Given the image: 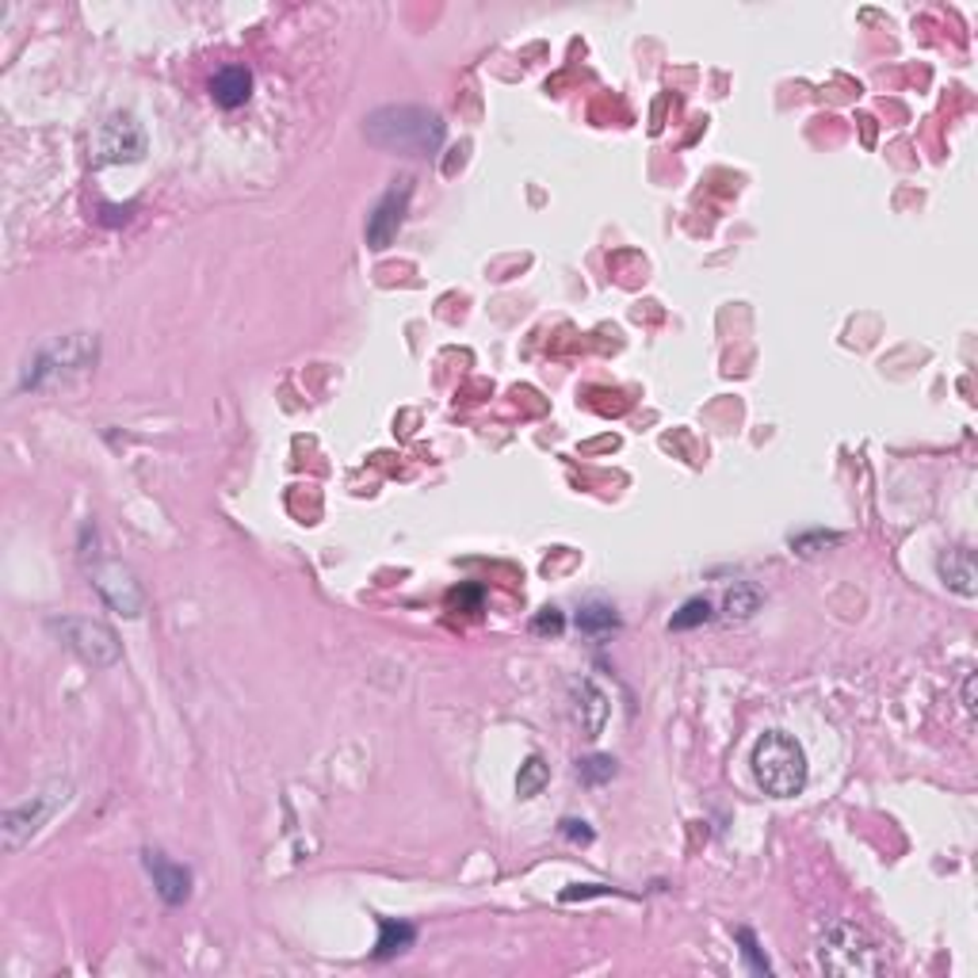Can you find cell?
I'll return each instance as SVG.
<instances>
[{
    "label": "cell",
    "instance_id": "6da1fadb",
    "mask_svg": "<svg viewBox=\"0 0 978 978\" xmlns=\"http://www.w3.org/2000/svg\"><path fill=\"white\" fill-rule=\"evenodd\" d=\"M363 134L371 145L386 153H409V157H428L448 138V122L440 111L420 104H390L367 115Z\"/></svg>",
    "mask_w": 978,
    "mask_h": 978
},
{
    "label": "cell",
    "instance_id": "7a4b0ae2",
    "mask_svg": "<svg viewBox=\"0 0 978 978\" xmlns=\"http://www.w3.org/2000/svg\"><path fill=\"white\" fill-rule=\"evenodd\" d=\"M814 967L833 978H875L886 970V959L863 925L830 921L814 940Z\"/></svg>",
    "mask_w": 978,
    "mask_h": 978
},
{
    "label": "cell",
    "instance_id": "3957f363",
    "mask_svg": "<svg viewBox=\"0 0 978 978\" xmlns=\"http://www.w3.org/2000/svg\"><path fill=\"white\" fill-rule=\"evenodd\" d=\"M753 779L764 795L772 799H795L802 795L810 779V764H807V749L784 730H764L753 746Z\"/></svg>",
    "mask_w": 978,
    "mask_h": 978
},
{
    "label": "cell",
    "instance_id": "277c9868",
    "mask_svg": "<svg viewBox=\"0 0 978 978\" xmlns=\"http://www.w3.org/2000/svg\"><path fill=\"white\" fill-rule=\"evenodd\" d=\"M73 799V784H50L43 787L38 795H31V799L15 802V807L4 810V822H0V837H4V848L8 852H20L23 845H27L31 837H35L38 830H43L46 822H50L53 814H58L65 802Z\"/></svg>",
    "mask_w": 978,
    "mask_h": 978
},
{
    "label": "cell",
    "instance_id": "5b68a950",
    "mask_svg": "<svg viewBox=\"0 0 978 978\" xmlns=\"http://www.w3.org/2000/svg\"><path fill=\"white\" fill-rule=\"evenodd\" d=\"M50 631L61 639V646L73 649L84 665L92 669H111L122 657V646L115 639V631L107 623H96V619H81V616H61L50 619Z\"/></svg>",
    "mask_w": 978,
    "mask_h": 978
},
{
    "label": "cell",
    "instance_id": "8992f818",
    "mask_svg": "<svg viewBox=\"0 0 978 978\" xmlns=\"http://www.w3.org/2000/svg\"><path fill=\"white\" fill-rule=\"evenodd\" d=\"M92 359H96V341H88V336H69V341H58V344H50V348L38 351L35 363H27V371H23L20 386L38 390L50 379H58V374L84 371Z\"/></svg>",
    "mask_w": 978,
    "mask_h": 978
},
{
    "label": "cell",
    "instance_id": "52a82bcc",
    "mask_svg": "<svg viewBox=\"0 0 978 978\" xmlns=\"http://www.w3.org/2000/svg\"><path fill=\"white\" fill-rule=\"evenodd\" d=\"M409 195H413V180H394V188L374 203V211L367 214V244L374 252L390 249L405 222V211H409Z\"/></svg>",
    "mask_w": 978,
    "mask_h": 978
},
{
    "label": "cell",
    "instance_id": "ba28073f",
    "mask_svg": "<svg viewBox=\"0 0 978 978\" xmlns=\"http://www.w3.org/2000/svg\"><path fill=\"white\" fill-rule=\"evenodd\" d=\"M92 585H96V593L104 596L107 608H115L119 616L127 619H138L142 616V588H138L134 573L127 570L122 562H99L96 573H92Z\"/></svg>",
    "mask_w": 978,
    "mask_h": 978
},
{
    "label": "cell",
    "instance_id": "9c48e42d",
    "mask_svg": "<svg viewBox=\"0 0 978 978\" xmlns=\"http://www.w3.org/2000/svg\"><path fill=\"white\" fill-rule=\"evenodd\" d=\"M145 153V130L130 115H115L99 127L96 134V160L99 165H119V160H138Z\"/></svg>",
    "mask_w": 978,
    "mask_h": 978
},
{
    "label": "cell",
    "instance_id": "30bf717a",
    "mask_svg": "<svg viewBox=\"0 0 978 978\" xmlns=\"http://www.w3.org/2000/svg\"><path fill=\"white\" fill-rule=\"evenodd\" d=\"M142 868H145V875L153 879V886H157V894L168 902V906H183V902L191 898V871L183 868V863L168 860V856L157 852V848H145Z\"/></svg>",
    "mask_w": 978,
    "mask_h": 978
},
{
    "label": "cell",
    "instance_id": "8fae6325",
    "mask_svg": "<svg viewBox=\"0 0 978 978\" xmlns=\"http://www.w3.org/2000/svg\"><path fill=\"white\" fill-rule=\"evenodd\" d=\"M573 700H577L573 711H577L581 730H585L588 738H600L604 723H608V695H604L593 680H577V684H573Z\"/></svg>",
    "mask_w": 978,
    "mask_h": 978
},
{
    "label": "cell",
    "instance_id": "7c38bea8",
    "mask_svg": "<svg viewBox=\"0 0 978 978\" xmlns=\"http://www.w3.org/2000/svg\"><path fill=\"white\" fill-rule=\"evenodd\" d=\"M211 96L222 107H241L252 96V73L244 65H237V61H229V65H222L211 76Z\"/></svg>",
    "mask_w": 978,
    "mask_h": 978
},
{
    "label": "cell",
    "instance_id": "4fadbf2b",
    "mask_svg": "<svg viewBox=\"0 0 978 978\" xmlns=\"http://www.w3.org/2000/svg\"><path fill=\"white\" fill-rule=\"evenodd\" d=\"M937 573L944 577V585L955 588L959 596L978 593V570H975V554H970V550H947V554H940Z\"/></svg>",
    "mask_w": 978,
    "mask_h": 978
},
{
    "label": "cell",
    "instance_id": "5bb4252c",
    "mask_svg": "<svg viewBox=\"0 0 978 978\" xmlns=\"http://www.w3.org/2000/svg\"><path fill=\"white\" fill-rule=\"evenodd\" d=\"M577 627H581V634H588V639H608V634L619 631V616L611 604L588 600V604H581V611H577Z\"/></svg>",
    "mask_w": 978,
    "mask_h": 978
},
{
    "label": "cell",
    "instance_id": "9a60e30c",
    "mask_svg": "<svg viewBox=\"0 0 978 978\" xmlns=\"http://www.w3.org/2000/svg\"><path fill=\"white\" fill-rule=\"evenodd\" d=\"M413 940H417V929H413L409 921H394V917H382L374 955H379V959H390V955H397V952H405V947H413Z\"/></svg>",
    "mask_w": 978,
    "mask_h": 978
},
{
    "label": "cell",
    "instance_id": "2e32d148",
    "mask_svg": "<svg viewBox=\"0 0 978 978\" xmlns=\"http://www.w3.org/2000/svg\"><path fill=\"white\" fill-rule=\"evenodd\" d=\"M547 779H550L547 761H542L539 753H532L524 764H520V776H516V795H520V799H532V795H539L542 787H547Z\"/></svg>",
    "mask_w": 978,
    "mask_h": 978
},
{
    "label": "cell",
    "instance_id": "e0dca14e",
    "mask_svg": "<svg viewBox=\"0 0 978 978\" xmlns=\"http://www.w3.org/2000/svg\"><path fill=\"white\" fill-rule=\"evenodd\" d=\"M756 608H761V593H756L753 585H746V581H738V585L726 593V616L730 619H749Z\"/></svg>",
    "mask_w": 978,
    "mask_h": 978
},
{
    "label": "cell",
    "instance_id": "ac0fdd59",
    "mask_svg": "<svg viewBox=\"0 0 978 978\" xmlns=\"http://www.w3.org/2000/svg\"><path fill=\"white\" fill-rule=\"evenodd\" d=\"M707 619H711V600L692 596V600H684V608L669 619V631H692V627H703Z\"/></svg>",
    "mask_w": 978,
    "mask_h": 978
},
{
    "label": "cell",
    "instance_id": "d6986e66",
    "mask_svg": "<svg viewBox=\"0 0 978 978\" xmlns=\"http://www.w3.org/2000/svg\"><path fill=\"white\" fill-rule=\"evenodd\" d=\"M577 776L585 784H604V779L616 776V761L611 756H585V761H577Z\"/></svg>",
    "mask_w": 978,
    "mask_h": 978
},
{
    "label": "cell",
    "instance_id": "ffe728a7",
    "mask_svg": "<svg viewBox=\"0 0 978 978\" xmlns=\"http://www.w3.org/2000/svg\"><path fill=\"white\" fill-rule=\"evenodd\" d=\"M738 944H741V955H746L749 970L753 975H772V963L761 955V947H756V937L749 929H738Z\"/></svg>",
    "mask_w": 978,
    "mask_h": 978
},
{
    "label": "cell",
    "instance_id": "44dd1931",
    "mask_svg": "<svg viewBox=\"0 0 978 978\" xmlns=\"http://www.w3.org/2000/svg\"><path fill=\"white\" fill-rule=\"evenodd\" d=\"M532 631L535 634H562L565 631V616L558 608H542L539 616H535Z\"/></svg>",
    "mask_w": 978,
    "mask_h": 978
},
{
    "label": "cell",
    "instance_id": "7402d4cb",
    "mask_svg": "<svg viewBox=\"0 0 978 978\" xmlns=\"http://www.w3.org/2000/svg\"><path fill=\"white\" fill-rule=\"evenodd\" d=\"M448 604L451 608H470V611H478L481 608V588L478 585H463V588H455V593L448 596Z\"/></svg>",
    "mask_w": 978,
    "mask_h": 978
},
{
    "label": "cell",
    "instance_id": "603a6c76",
    "mask_svg": "<svg viewBox=\"0 0 978 978\" xmlns=\"http://www.w3.org/2000/svg\"><path fill=\"white\" fill-rule=\"evenodd\" d=\"M562 833H565V837H570V840H585V845H588V840H593V830H588V822H577V818H565V822H562Z\"/></svg>",
    "mask_w": 978,
    "mask_h": 978
},
{
    "label": "cell",
    "instance_id": "cb8c5ba5",
    "mask_svg": "<svg viewBox=\"0 0 978 978\" xmlns=\"http://www.w3.org/2000/svg\"><path fill=\"white\" fill-rule=\"evenodd\" d=\"M963 707H967V715H975V672H967V680H963Z\"/></svg>",
    "mask_w": 978,
    "mask_h": 978
}]
</instances>
